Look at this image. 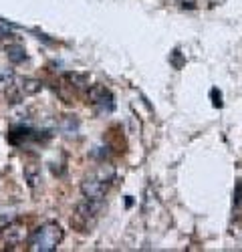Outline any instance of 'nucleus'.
I'll use <instances>...</instances> for the list:
<instances>
[{
	"label": "nucleus",
	"instance_id": "f257e3e1",
	"mask_svg": "<svg viewBox=\"0 0 242 252\" xmlns=\"http://www.w3.org/2000/svg\"><path fill=\"white\" fill-rule=\"evenodd\" d=\"M65 232L57 222H45L43 226H38L32 236L29 238V250L32 252H53L59 248V244L63 242Z\"/></svg>",
	"mask_w": 242,
	"mask_h": 252
},
{
	"label": "nucleus",
	"instance_id": "f03ea898",
	"mask_svg": "<svg viewBox=\"0 0 242 252\" xmlns=\"http://www.w3.org/2000/svg\"><path fill=\"white\" fill-rule=\"evenodd\" d=\"M99 212H101V204H99V200H87V198H85V202L77 204V208H75V216L71 218V224H75L77 228H81V230L85 232L87 228H91V226L95 224Z\"/></svg>",
	"mask_w": 242,
	"mask_h": 252
},
{
	"label": "nucleus",
	"instance_id": "7ed1b4c3",
	"mask_svg": "<svg viewBox=\"0 0 242 252\" xmlns=\"http://www.w3.org/2000/svg\"><path fill=\"white\" fill-rule=\"evenodd\" d=\"M109 182H105L103 178H99L97 174L93 176H87L83 182H81V194H83V198L87 200H103L107 190H109Z\"/></svg>",
	"mask_w": 242,
	"mask_h": 252
},
{
	"label": "nucleus",
	"instance_id": "20e7f679",
	"mask_svg": "<svg viewBox=\"0 0 242 252\" xmlns=\"http://www.w3.org/2000/svg\"><path fill=\"white\" fill-rule=\"evenodd\" d=\"M87 99L93 107H97L99 111H111L113 109V95L107 87L103 85H93L87 89Z\"/></svg>",
	"mask_w": 242,
	"mask_h": 252
},
{
	"label": "nucleus",
	"instance_id": "39448f33",
	"mask_svg": "<svg viewBox=\"0 0 242 252\" xmlns=\"http://www.w3.org/2000/svg\"><path fill=\"white\" fill-rule=\"evenodd\" d=\"M4 240L6 246H18V244H23L27 240V226L23 222H18V220H12L6 224L4 228V232L2 236H0Z\"/></svg>",
	"mask_w": 242,
	"mask_h": 252
},
{
	"label": "nucleus",
	"instance_id": "423d86ee",
	"mask_svg": "<svg viewBox=\"0 0 242 252\" xmlns=\"http://www.w3.org/2000/svg\"><path fill=\"white\" fill-rule=\"evenodd\" d=\"M16 87H18L20 93H23V97H32V95L43 91V83H40L38 79L27 77V79H20V83H18Z\"/></svg>",
	"mask_w": 242,
	"mask_h": 252
},
{
	"label": "nucleus",
	"instance_id": "0eeeda50",
	"mask_svg": "<svg viewBox=\"0 0 242 252\" xmlns=\"http://www.w3.org/2000/svg\"><path fill=\"white\" fill-rule=\"evenodd\" d=\"M25 182L30 190H36L43 182V176H40V167L36 163H27L25 165Z\"/></svg>",
	"mask_w": 242,
	"mask_h": 252
},
{
	"label": "nucleus",
	"instance_id": "6e6552de",
	"mask_svg": "<svg viewBox=\"0 0 242 252\" xmlns=\"http://www.w3.org/2000/svg\"><path fill=\"white\" fill-rule=\"evenodd\" d=\"M6 59L12 63V65H20V63H25V59H27L25 47L23 45H16V43L6 45Z\"/></svg>",
	"mask_w": 242,
	"mask_h": 252
},
{
	"label": "nucleus",
	"instance_id": "1a4fd4ad",
	"mask_svg": "<svg viewBox=\"0 0 242 252\" xmlns=\"http://www.w3.org/2000/svg\"><path fill=\"white\" fill-rule=\"evenodd\" d=\"M67 81L75 89H87L89 87V77L85 73H67Z\"/></svg>",
	"mask_w": 242,
	"mask_h": 252
},
{
	"label": "nucleus",
	"instance_id": "9d476101",
	"mask_svg": "<svg viewBox=\"0 0 242 252\" xmlns=\"http://www.w3.org/2000/svg\"><path fill=\"white\" fill-rule=\"evenodd\" d=\"M14 79H16V75H14V71L10 67H0V87L12 85Z\"/></svg>",
	"mask_w": 242,
	"mask_h": 252
},
{
	"label": "nucleus",
	"instance_id": "9b49d317",
	"mask_svg": "<svg viewBox=\"0 0 242 252\" xmlns=\"http://www.w3.org/2000/svg\"><path fill=\"white\" fill-rule=\"evenodd\" d=\"M242 202V182H238V186H236V196H234V204L238 206Z\"/></svg>",
	"mask_w": 242,
	"mask_h": 252
},
{
	"label": "nucleus",
	"instance_id": "f8f14e48",
	"mask_svg": "<svg viewBox=\"0 0 242 252\" xmlns=\"http://www.w3.org/2000/svg\"><path fill=\"white\" fill-rule=\"evenodd\" d=\"M8 222H10V220H8L6 216H0V236H2V232H4V228H6Z\"/></svg>",
	"mask_w": 242,
	"mask_h": 252
},
{
	"label": "nucleus",
	"instance_id": "ddd939ff",
	"mask_svg": "<svg viewBox=\"0 0 242 252\" xmlns=\"http://www.w3.org/2000/svg\"><path fill=\"white\" fill-rule=\"evenodd\" d=\"M206 2H208V6H218L222 2H226V0H206Z\"/></svg>",
	"mask_w": 242,
	"mask_h": 252
},
{
	"label": "nucleus",
	"instance_id": "4468645a",
	"mask_svg": "<svg viewBox=\"0 0 242 252\" xmlns=\"http://www.w3.org/2000/svg\"><path fill=\"white\" fill-rule=\"evenodd\" d=\"M4 36H8V38H10L12 34H10V32H6L4 29H0V38H4Z\"/></svg>",
	"mask_w": 242,
	"mask_h": 252
}]
</instances>
